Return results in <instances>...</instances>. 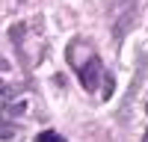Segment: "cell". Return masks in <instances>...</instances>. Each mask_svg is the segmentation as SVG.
I'll use <instances>...</instances> for the list:
<instances>
[{
  "label": "cell",
  "instance_id": "6da1fadb",
  "mask_svg": "<svg viewBox=\"0 0 148 142\" xmlns=\"http://www.w3.org/2000/svg\"><path fill=\"white\" fill-rule=\"evenodd\" d=\"M77 74H80L83 89L95 92V89H98V83H101V59H98V56H89V59H86V65L77 71Z\"/></svg>",
  "mask_w": 148,
  "mask_h": 142
},
{
  "label": "cell",
  "instance_id": "7a4b0ae2",
  "mask_svg": "<svg viewBox=\"0 0 148 142\" xmlns=\"http://www.w3.org/2000/svg\"><path fill=\"white\" fill-rule=\"evenodd\" d=\"M36 142H65L59 133H53V130H45V133H39L36 136Z\"/></svg>",
  "mask_w": 148,
  "mask_h": 142
},
{
  "label": "cell",
  "instance_id": "3957f363",
  "mask_svg": "<svg viewBox=\"0 0 148 142\" xmlns=\"http://www.w3.org/2000/svg\"><path fill=\"white\" fill-rule=\"evenodd\" d=\"M6 98H9V89L0 83V106H6Z\"/></svg>",
  "mask_w": 148,
  "mask_h": 142
},
{
  "label": "cell",
  "instance_id": "277c9868",
  "mask_svg": "<svg viewBox=\"0 0 148 142\" xmlns=\"http://www.w3.org/2000/svg\"><path fill=\"white\" fill-rule=\"evenodd\" d=\"M142 142H148V133H145V139H142Z\"/></svg>",
  "mask_w": 148,
  "mask_h": 142
}]
</instances>
